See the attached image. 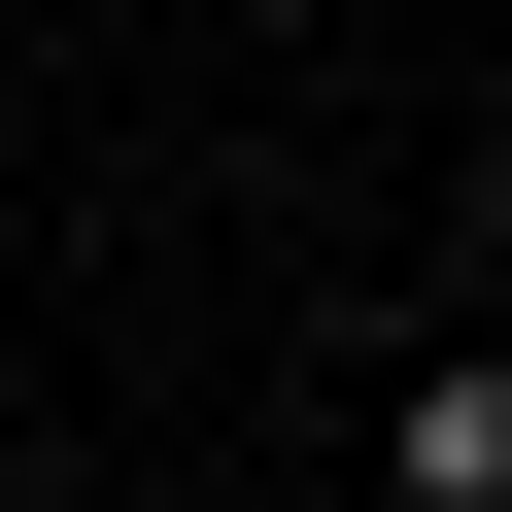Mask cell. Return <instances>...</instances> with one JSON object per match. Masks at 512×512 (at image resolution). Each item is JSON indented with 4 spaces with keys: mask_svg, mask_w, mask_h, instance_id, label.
<instances>
[{
    "mask_svg": "<svg viewBox=\"0 0 512 512\" xmlns=\"http://www.w3.org/2000/svg\"><path fill=\"white\" fill-rule=\"evenodd\" d=\"M376 478H410V512H512V342H410V376H376Z\"/></svg>",
    "mask_w": 512,
    "mask_h": 512,
    "instance_id": "cell-1",
    "label": "cell"
}]
</instances>
